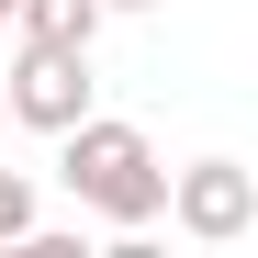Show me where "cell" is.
<instances>
[{
  "mask_svg": "<svg viewBox=\"0 0 258 258\" xmlns=\"http://www.w3.org/2000/svg\"><path fill=\"white\" fill-rule=\"evenodd\" d=\"M56 180L79 213H101V225H157V202H168V157L135 135V123H112V112H79L68 135H56Z\"/></svg>",
  "mask_w": 258,
  "mask_h": 258,
  "instance_id": "obj_1",
  "label": "cell"
},
{
  "mask_svg": "<svg viewBox=\"0 0 258 258\" xmlns=\"http://www.w3.org/2000/svg\"><path fill=\"white\" fill-rule=\"evenodd\" d=\"M0 135H12V101H0Z\"/></svg>",
  "mask_w": 258,
  "mask_h": 258,
  "instance_id": "obj_7",
  "label": "cell"
},
{
  "mask_svg": "<svg viewBox=\"0 0 258 258\" xmlns=\"http://www.w3.org/2000/svg\"><path fill=\"white\" fill-rule=\"evenodd\" d=\"M101 12H157V0H101Z\"/></svg>",
  "mask_w": 258,
  "mask_h": 258,
  "instance_id": "obj_6",
  "label": "cell"
},
{
  "mask_svg": "<svg viewBox=\"0 0 258 258\" xmlns=\"http://www.w3.org/2000/svg\"><path fill=\"white\" fill-rule=\"evenodd\" d=\"M0 34H12V0H0Z\"/></svg>",
  "mask_w": 258,
  "mask_h": 258,
  "instance_id": "obj_8",
  "label": "cell"
},
{
  "mask_svg": "<svg viewBox=\"0 0 258 258\" xmlns=\"http://www.w3.org/2000/svg\"><path fill=\"white\" fill-rule=\"evenodd\" d=\"M101 0H12V34L23 45H101Z\"/></svg>",
  "mask_w": 258,
  "mask_h": 258,
  "instance_id": "obj_4",
  "label": "cell"
},
{
  "mask_svg": "<svg viewBox=\"0 0 258 258\" xmlns=\"http://www.w3.org/2000/svg\"><path fill=\"white\" fill-rule=\"evenodd\" d=\"M23 236H34V180L0 168V247H23Z\"/></svg>",
  "mask_w": 258,
  "mask_h": 258,
  "instance_id": "obj_5",
  "label": "cell"
},
{
  "mask_svg": "<svg viewBox=\"0 0 258 258\" xmlns=\"http://www.w3.org/2000/svg\"><path fill=\"white\" fill-rule=\"evenodd\" d=\"M168 225H180L191 247H236V236H258V168H236V157H191V168H168Z\"/></svg>",
  "mask_w": 258,
  "mask_h": 258,
  "instance_id": "obj_2",
  "label": "cell"
},
{
  "mask_svg": "<svg viewBox=\"0 0 258 258\" xmlns=\"http://www.w3.org/2000/svg\"><path fill=\"white\" fill-rule=\"evenodd\" d=\"M90 45H23L12 79H0V101H12V123H34V135H68L79 112H90Z\"/></svg>",
  "mask_w": 258,
  "mask_h": 258,
  "instance_id": "obj_3",
  "label": "cell"
}]
</instances>
